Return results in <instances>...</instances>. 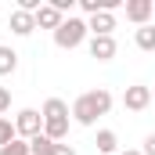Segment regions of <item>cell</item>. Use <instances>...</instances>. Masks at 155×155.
Listing matches in <instances>:
<instances>
[{
  "label": "cell",
  "mask_w": 155,
  "mask_h": 155,
  "mask_svg": "<svg viewBox=\"0 0 155 155\" xmlns=\"http://www.w3.org/2000/svg\"><path fill=\"white\" fill-rule=\"evenodd\" d=\"M18 134H15V119H7V116H0V148L4 144H11Z\"/></svg>",
  "instance_id": "obj_16"
},
{
  "label": "cell",
  "mask_w": 155,
  "mask_h": 155,
  "mask_svg": "<svg viewBox=\"0 0 155 155\" xmlns=\"http://www.w3.org/2000/svg\"><path fill=\"white\" fill-rule=\"evenodd\" d=\"M15 134L22 137V141H33L43 134V116H40L36 108H22L18 116H15Z\"/></svg>",
  "instance_id": "obj_3"
},
{
  "label": "cell",
  "mask_w": 155,
  "mask_h": 155,
  "mask_svg": "<svg viewBox=\"0 0 155 155\" xmlns=\"http://www.w3.org/2000/svg\"><path fill=\"white\" fill-rule=\"evenodd\" d=\"M152 101H155V90H152Z\"/></svg>",
  "instance_id": "obj_23"
},
{
  "label": "cell",
  "mask_w": 155,
  "mask_h": 155,
  "mask_svg": "<svg viewBox=\"0 0 155 155\" xmlns=\"http://www.w3.org/2000/svg\"><path fill=\"white\" fill-rule=\"evenodd\" d=\"M141 152H144V155H155V134L144 137V148H141Z\"/></svg>",
  "instance_id": "obj_20"
},
{
  "label": "cell",
  "mask_w": 155,
  "mask_h": 155,
  "mask_svg": "<svg viewBox=\"0 0 155 155\" xmlns=\"http://www.w3.org/2000/svg\"><path fill=\"white\" fill-rule=\"evenodd\" d=\"M134 43H137L141 51H155V25H141V29L134 33Z\"/></svg>",
  "instance_id": "obj_14"
},
{
  "label": "cell",
  "mask_w": 155,
  "mask_h": 155,
  "mask_svg": "<svg viewBox=\"0 0 155 155\" xmlns=\"http://www.w3.org/2000/svg\"><path fill=\"white\" fill-rule=\"evenodd\" d=\"M94 144H97V152H101V155H112V152L119 148L116 130H97V141H94Z\"/></svg>",
  "instance_id": "obj_12"
},
{
  "label": "cell",
  "mask_w": 155,
  "mask_h": 155,
  "mask_svg": "<svg viewBox=\"0 0 155 155\" xmlns=\"http://www.w3.org/2000/svg\"><path fill=\"white\" fill-rule=\"evenodd\" d=\"M7 108H11V90H7V87H0V116H4Z\"/></svg>",
  "instance_id": "obj_18"
},
{
  "label": "cell",
  "mask_w": 155,
  "mask_h": 155,
  "mask_svg": "<svg viewBox=\"0 0 155 155\" xmlns=\"http://www.w3.org/2000/svg\"><path fill=\"white\" fill-rule=\"evenodd\" d=\"M51 155H76V148H72V144H65V141H61V144H54V152Z\"/></svg>",
  "instance_id": "obj_19"
},
{
  "label": "cell",
  "mask_w": 155,
  "mask_h": 155,
  "mask_svg": "<svg viewBox=\"0 0 155 155\" xmlns=\"http://www.w3.org/2000/svg\"><path fill=\"white\" fill-rule=\"evenodd\" d=\"M90 58H97V61H112L116 58V36H90Z\"/></svg>",
  "instance_id": "obj_5"
},
{
  "label": "cell",
  "mask_w": 155,
  "mask_h": 155,
  "mask_svg": "<svg viewBox=\"0 0 155 155\" xmlns=\"http://www.w3.org/2000/svg\"><path fill=\"white\" fill-rule=\"evenodd\" d=\"M40 116L43 119H72V108H69L61 97H47L43 108H40Z\"/></svg>",
  "instance_id": "obj_10"
},
{
  "label": "cell",
  "mask_w": 155,
  "mask_h": 155,
  "mask_svg": "<svg viewBox=\"0 0 155 155\" xmlns=\"http://www.w3.org/2000/svg\"><path fill=\"white\" fill-rule=\"evenodd\" d=\"M87 29H90V36H112V29H116V15H112V11H97V15L87 18Z\"/></svg>",
  "instance_id": "obj_7"
},
{
  "label": "cell",
  "mask_w": 155,
  "mask_h": 155,
  "mask_svg": "<svg viewBox=\"0 0 155 155\" xmlns=\"http://www.w3.org/2000/svg\"><path fill=\"white\" fill-rule=\"evenodd\" d=\"M33 29H36V15L15 7V11H11V33H15V36H29Z\"/></svg>",
  "instance_id": "obj_9"
},
{
  "label": "cell",
  "mask_w": 155,
  "mask_h": 155,
  "mask_svg": "<svg viewBox=\"0 0 155 155\" xmlns=\"http://www.w3.org/2000/svg\"><path fill=\"white\" fill-rule=\"evenodd\" d=\"M119 155H144L141 148H126V152H119Z\"/></svg>",
  "instance_id": "obj_21"
},
{
  "label": "cell",
  "mask_w": 155,
  "mask_h": 155,
  "mask_svg": "<svg viewBox=\"0 0 155 155\" xmlns=\"http://www.w3.org/2000/svg\"><path fill=\"white\" fill-rule=\"evenodd\" d=\"M126 18L141 29V25H152V0H126Z\"/></svg>",
  "instance_id": "obj_6"
},
{
  "label": "cell",
  "mask_w": 155,
  "mask_h": 155,
  "mask_svg": "<svg viewBox=\"0 0 155 155\" xmlns=\"http://www.w3.org/2000/svg\"><path fill=\"white\" fill-rule=\"evenodd\" d=\"M87 36H90L87 18H76V15H69V18H65V22L54 29V43H58L61 51H72V47H79Z\"/></svg>",
  "instance_id": "obj_2"
},
{
  "label": "cell",
  "mask_w": 155,
  "mask_h": 155,
  "mask_svg": "<svg viewBox=\"0 0 155 155\" xmlns=\"http://www.w3.org/2000/svg\"><path fill=\"white\" fill-rule=\"evenodd\" d=\"M108 112H112V94L105 87L87 90L72 101V123H79V126H94L97 116H108Z\"/></svg>",
  "instance_id": "obj_1"
},
{
  "label": "cell",
  "mask_w": 155,
  "mask_h": 155,
  "mask_svg": "<svg viewBox=\"0 0 155 155\" xmlns=\"http://www.w3.org/2000/svg\"><path fill=\"white\" fill-rule=\"evenodd\" d=\"M61 22H65V15H61V11H58L51 0H47V4H43V7L36 11V29H51V33H54Z\"/></svg>",
  "instance_id": "obj_8"
},
{
  "label": "cell",
  "mask_w": 155,
  "mask_h": 155,
  "mask_svg": "<svg viewBox=\"0 0 155 155\" xmlns=\"http://www.w3.org/2000/svg\"><path fill=\"white\" fill-rule=\"evenodd\" d=\"M43 134H47L54 144H61V141L69 137V119H43Z\"/></svg>",
  "instance_id": "obj_11"
},
{
  "label": "cell",
  "mask_w": 155,
  "mask_h": 155,
  "mask_svg": "<svg viewBox=\"0 0 155 155\" xmlns=\"http://www.w3.org/2000/svg\"><path fill=\"white\" fill-rule=\"evenodd\" d=\"M148 105H152V87L134 83V87L123 90V108H126V112H144Z\"/></svg>",
  "instance_id": "obj_4"
},
{
  "label": "cell",
  "mask_w": 155,
  "mask_h": 155,
  "mask_svg": "<svg viewBox=\"0 0 155 155\" xmlns=\"http://www.w3.org/2000/svg\"><path fill=\"white\" fill-rule=\"evenodd\" d=\"M29 152H33V155H51V152H54V141H51L47 134H40V137L29 141Z\"/></svg>",
  "instance_id": "obj_15"
},
{
  "label": "cell",
  "mask_w": 155,
  "mask_h": 155,
  "mask_svg": "<svg viewBox=\"0 0 155 155\" xmlns=\"http://www.w3.org/2000/svg\"><path fill=\"white\" fill-rule=\"evenodd\" d=\"M152 18H155V0H152Z\"/></svg>",
  "instance_id": "obj_22"
},
{
  "label": "cell",
  "mask_w": 155,
  "mask_h": 155,
  "mask_svg": "<svg viewBox=\"0 0 155 155\" xmlns=\"http://www.w3.org/2000/svg\"><path fill=\"white\" fill-rule=\"evenodd\" d=\"M15 69H18V54H15L11 47H4V43H0V76H11Z\"/></svg>",
  "instance_id": "obj_13"
},
{
  "label": "cell",
  "mask_w": 155,
  "mask_h": 155,
  "mask_svg": "<svg viewBox=\"0 0 155 155\" xmlns=\"http://www.w3.org/2000/svg\"><path fill=\"white\" fill-rule=\"evenodd\" d=\"M0 155H33V152H29V141L15 137L11 144H4V148H0Z\"/></svg>",
  "instance_id": "obj_17"
}]
</instances>
